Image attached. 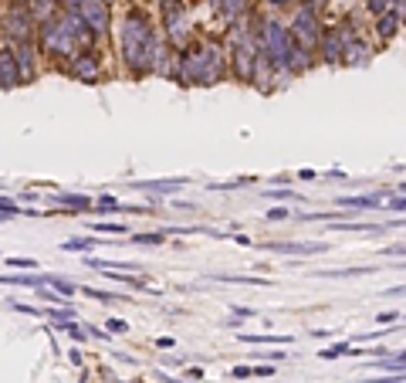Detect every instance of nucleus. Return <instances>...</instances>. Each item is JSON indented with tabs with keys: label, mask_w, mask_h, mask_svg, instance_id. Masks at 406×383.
<instances>
[{
	"label": "nucleus",
	"mask_w": 406,
	"mask_h": 383,
	"mask_svg": "<svg viewBox=\"0 0 406 383\" xmlns=\"http://www.w3.org/2000/svg\"><path fill=\"white\" fill-rule=\"evenodd\" d=\"M156 20L149 18V11L142 7H126L122 24H119V58L122 68L133 78L153 75V58H156Z\"/></svg>",
	"instance_id": "nucleus-1"
},
{
	"label": "nucleus",
	"mask_w": 406,
	"mask_h": 383,
	"mask_svg": "<svg viewBox=\"0 0 406 383\" xmlns=\"http://www.w3.org/2000/svg\"><path fill=\"white\" fill-rule=\"evenodd\" d=\"M227 75V55L217 41H194L176 51V82L180 85H217Z\"/></svg>",
	"instance_id": "nucleus-2"
},
{
	"label": "nucleus",
	"mask_w": 406,
	"mask_h": 383,
	"mask_svg": "<svg viewBox=\"0 0 406 383\" xmlns=\"http://www.w3.org/2000/svg\"><path fill=\"white\" fill-rule=\"evenodd\" d=\"M34 41H38V48H41V58H48V61H55V65H65V61L78 51L75 38L68 34V27L58 20V14L38 20V34H34Z\"/></svg>",
	"instance_id": "nucleus-3"
},
{
	"label": "nucleus",
	"mask_w": 406,
	"mask_h": 383,
	"mask_svg": "<svg viewBox=\"0 0 406 383\" xmlns=\"http://www.w3.org/2000/svg\"><path fill=\"white\" fill-rule=\"evenodd\" d=\"M38 34V18L31 7H20V4H4L0 11V38L4 44H14V41H31Z\"/></svg>",
	"instance_id": "nucleus-4"
},
{
	"label": "nucleus",
	"mask_w": 406,
	"mask_h": 383,
	"mask_svg": "<svg viewBox=\"0 0 406 383\" xmlns=\"http://www.w3.org/2000/svg\"><path fill=\"white\" fill-rule=\"evenodd\" d=\"M159 14L166 27V41L176 51H183L190 44V18H187V4L183 0H159Z\"/></svg>",
	"instance_id": "nucleus-5"
},
{
	"label": "nucleus",
	"mask_w": 406,
	"mask_h": 383,
	"mask_svg": "<svg viewBox=\"0 0 406 383\" xmlns=\"http://www.w3.org/2000/svg\"><path fill=\"white\" fill-rule=\"evenodd\" d=\"M291 38H295V44L298 48H305V51H315L318 48V38H322V20H318V11L311 7V4H302L298 11H295V18H291L288 24Z\"/></svg>",
	"instance_id": "nucleus-6"
},
{
	"label": "nucleus",
	"mask_w": 406,
	"mask_h": 383,
	"mask_svg": "<svg viewBox=\"0 0 406 383\" xmlns=\"http://www.w3.org/2000/svg\"><path fill=\"white\" fill-rule=\"evenodd\" d=\"M58 72L61 75H68V78H75V82L95 85V82H102V55H98V48L75 51L65 65H58Z\"/></svg>",
	"instance_id": "nucleus-7"
},
{
	"label": "nucleus",
	"mask_w": 406,
	"mask_h": 383,
	"mask_svg": "<svg viewBox=\"0 0 406 383\" xmlns=\"http://www.w3.org/2000/svg\"><path fill=\"white\" fill-rule=\"evenodd\" d=\"M11 48V55H14V65H18V75H20V85H31L41 72V48L38 41H14V44H7Z\"/></svg>",
	"instance_id": "nucleus-8"
},
{
	"label": "nucleus",
	"mask_w": 406,
	"mask_h": 383,
	"mask_svg": "<svg viewBox=\"0 0 406 383\" xmlns=\"http://www.w3.org/2000/svg\"><path fill=\"white\" fill-rule=\"evenodd\" d=\"M78 14L95 31L98 41L109 38V31H112V4H105V0H85V4L78 7Z\"/></svg>",
	"instance_id": "nucleus-9"
},
{
	"label": "nucleus",
	"mask_w": 406,
	"mask_h": 383,
	"mask_svg": "<svg viewBox=\"0 0 406 383\" xmlns=\"http://www.w3.org/2000/svg\"><path fill=\"white\" fill-rule=\"evenodd\" d=\"M349 38H352L349 24H339V27H322L318 51H322V58H325V65H339V61H342V51H346Z\"/></svg>",
	"instance_id": "nucleus-10"
},
{
	"label": "nucleus",
	"mask_w": 406,
	"mask_h": 383,
	"mask_svg": "<svg viewBox=\"0 0 406 383\" xmlns=\"http://www.w3.org/2000/svg\"><path fill=\"white\" fill-rule=\"evenodd\" d=\"M254 41H244V44H231V68H234V78L237 82H248L251 85L254 78Z\"/></svg>",
	"instance_id": "nucleus-11"
},
{
	"label": "nucleus",
	"mask_w": 406,
	"mask_h": 383,
	"mask_svg": "<svg viewBox=\"0 0 406 383\" xmlns=\"http://www.w3.org/2000/svg\"><path fill=\"white\" fill-rule=\"evenodd\" d=\"M264 251H274V254H291V258H305V254H322L329 245H311V241H268V245H257Z\"/></svg>",
	"instance_id": "nucleus-12"
},
{
	"label": "nucleus",
	"mask_w": 406,
	"mask_h": 383,
	"mask_svg": "<svg viewBox=\"0 0 406 383\" xmlns=\"http://www.w3.org/2000/svg\"><path fill=\"white\" fill-rule=\"evenodd\" d=\"M393 193L396 190H372V193H359V197H339V207H349V211H376V207H386Z\"/></svg>",
	"instance_id": "nucleus-13"
},
{
	"label": "nucleus",
	"mask_w": 406,
	"mask_h": 383,
	"mask_svg": "<svg viewBox=\"0 0 406 383\" xmlns=\"http://www.w3.org/2000/svg\"><path fill=\"white\" fill-rule=\"evenodd\" d=\"M55 207H61L65 214H78V211H88L95 200L92 197H85V193H72V190H55L51 197H48Z\"/></svg>",
	"instance_id": "nucleus-14"
},
{
	"label": "nucleus",
	"mask_w": 406,
	"mask_h": 383,
	"mask_svg": "<svg viewBox=\"0 0 406 383\" xmlns=\"http://www.w3.org/2000/svg\"><path fill=\"white\" fill-rule=\"evenodd\" d=\"M20 85V75H18V65H14V55L7 44H0V92H11Z\"/></svg>",
	"instance_id": "nucleus-15"
},
{
	"label": "nucleus",
	"mask_w": 406,
	"mask_h": 383,
	"mask_svg": "<svg viewBox=\"0 0 406 383\" xmlns=\"http://www.w3.org/2000/svg\"><path fill=\"white\" fill-rule=\"evenodd\" d=\"M190 180L187 176H176V180H135L133 187L142 193H156V197H166V193L180 190V187H187Z\"/></svg>",
	"instance_id": "nucleus-16"
},
{
	"label": "nucleus",
	"mask_w": 406,
	"mask_h": 383,
	"mask_svg": "<svg viewBox=\"0 0 406 383\" xmlns=\"http://www.w3.org/2000/svg\"><path fill=\"white\" fill-rule=\"evenodd\" d=\"M369 44H363V41L349 38L346 41V51H342V61H346L349 68H363V65H369Z\"/></svg>",
	"instance_id": "nucleus-17"
},
{
	"label": "nucleus",
	"mask_w": 406,
	"mask_h": 383,
	"mask_svg": "<svg viewBox=\"0 0 406 383\" xmlns=\"http://www.w3.org/2000/svg\"><path fill=\"white\" fill-rule=\"evenodd\" d=\"M48 282V275H41V271H34V275H0V285H14V288H38Z\"/></svg>",
	"instance_id": "nucleus-18"
},
{
	"label": "nucleus",
	"mask_w": 406,
	"mask_h": 383,
	"mask_svg": "<svg viewBox=\"0 0 406 383\" xmlns=\"http://www.w3.org/2000/svg\"><path fill=\"white\" fill-rule=\"evenodd\" d=\"M400 14H396V11H393V7H389L386 14H379V24H376V34H379V38L383 41H393L396 38V31H400Z\"/></svg>",
	"instance_id": "nucleus-19"
},
{
	"label": "nucleus",
	"mask_w": 406,
	"mask_h": 383,
	"mask_svg": "<svg viewBox=\"0 0 406 383\" xmlns=\"http://www.w3.org/2000/svg\"><path fill=\"white\" fill-rule=\"evenodd\" d=\"M98 245H105V241H98L95 234H92V238H68V241L61 245V251H68V254H88V251H95Z\"/></svg>",
	"instance_id": "nucleus-20"
},
{
	"label": "nucleus",
	"mask_w": 406,
	"mask_h": 383,
	"mask_svg": "<svg viewBox=\"0 0 406 383\" xmlns=\"http://www.w3.org/2000/svg\"><path fill=\"white\" fill-rule=\"evenodd\" d=\"M213 7L220 11V18L224 20H237V18L248 14V0H217Z\"/></svg>",
	"instance_id": "nucleus-21"
},
{
	"label": "nucleus",
	"mask_w": 406,
	"mask_h": 383,
	"mask_svg": "<svg viewBox=\"0 0 406 383\" xmlns=\"http://www.w3.org/2000/svg\"><path fill=\"white\" fill-rule=\"evenodd\" d=\"M207 278H213V282H234V285H271L268 278H257V275H224V271H213Z\"/></svg>",
	"instance_id": "nucleus-22"
},
{
	"label": "nucleus",
	"mask_w": 406,
	"mask_h": 383,
	"mask_svg": "<svg viewBox=\"0 0 406 383\" xmlns=\"http://www.w3.org/2000/svg\"><path fill=\"white\" fill-rule=\"evenodd\" d=\"M241 343H254V346H291V336H257V332H241Z\"/></svg>",
	"instance_id": "nucleus-23"
},
{
	"label": "nucleus",
	"mask_w": 406,
	"mask_h": 383,
	"mask_svg": "<svg viewBox=\"0 0 406 383\" xmlns=\"http://www.w3.org/2000/svg\"><path fill=\"white\" fill-rule=\"evenodd\" d=\"M78 292L88 299H98V302H126L129 299L126 292H105V288H78Z\"/></svg>",
	"instance_id": "nucleus-24"
},
{
	"label": "nucleus",
	"mask_w": 406,
	"mask_h": 383,
	"mask_svg": "<svg viewBox=\"0 0 406 383\" xmlns=\"http://www.w3.org/2000/svg\"><path fill=\"white\" fill-rule=\"evenodd\" d=\"M44 285H51V288H55V292L61 295V299H72V295L78 292L75 282H68V278H61V275H48V282H44Z\"/></svg>",
	"instance_id": "nucleus-25"
},
{
	"label": "nucleus",
	"mask_w": 406,
	"mask_h": 383,
	"mask_svg": "<svg viewBox=\"0 0 406 383\" xmlns=\"http://www.w3.org/2000/svg\"><path fill=\"white\" fill-rule=\"evenodd\" d=\"M376 268H332V271H315L318 278H356V275H372Z\"/></svg>",
	"instance_id": "nucleus-26"
},
{
	"label": "nucleus",
	"mask_w": 406,
	"mask_h": 383,
	"mask_svg": "<svg viewBox=\"0 0 406 383\" xmlns=\"http://www.w3.org/2000/svg\"><path fill=\"white\" fill-rule=\"evenodd\" d=\"M88 228L92 234H119V238L126 234V224H119V221H92Z\"/></svg>",
	"instance_id": "nucleus-27"
},
{
	"label": "nucleus",
	"mask_w": 406,
	"mask_h": 383,
	"mask_svg": "<svg viewBox=\"0 0 406 383\" xmlns=\"http://www.w3.org/2000/svg\"><path fill=\"white\" fill-rule=\"evenodd\" d=\"M170 234L166 231H153V234H133V245H146V248H156V245H163Z\"/></svg>",
	"instance_id": "nucleus-28"
},
{
	"label": "nucleus",
	"mask_w": 406,
	"mask_h": 383,
	"mask_svg": "<svg viewBox=\"0 0 406 383\" xmlns=\"http://www.w3.org/2000/svg\"><path fill=\"white\" fill-rule=\"evenodd\" d=\"M0 214H7V217H27V207H20L14 197H0Z\"/></svg>",
	"instance_id": "nucleus-29"
},
{
	"label": "nucleus",
	"mask_w": 406,
	"mask_h": 383,
	"mask_svg": "<svg viewBox=\"0 0 406 383\" xmlns=\"http://www.w3.org/2000/svg\"><path fill=\"white\" fill-rule=\"evenodd\" d=\"M346 353H349V343H335V346H325L318 356H322V360H339V356H346Z\"/></svg>",
	"instance_id": "nucleus-30"
},
{
	"label": "nucleus",
	"mask_w": 406,
	"mask_h": 383,
	"mask_svg": "<svg viewBox=\"0 0 406 383\" xmlns=\"http://www.w3.org/2000/svg\"><path fill=\"white\" fill-rule=\"evenodd\" d=\"M105 332H109V336H126V332H129V323H126V319H109V323H105Z\"/></svg>",
	"instance_id": "nucleus-31"
},
{
	"label": "nucleus",
	"mask_w": 406,
	"mask_h": 383,
	"mask_svg": "<svg viewBox=\"0 0 406 383\" xmlns=\"http://www.w3.org/2000/svg\"><path fill=\"white\" fill-rule=\"evenodd\" d=\"M7 268L31 271V268H38V261H34V258H7Z\"/></svg>",
	"instance_id": "nucleus-32"
},
{
	"label": "nucleus",
	"mask_w": 406,
	"mask_h": 383,
	"mask_svg": "<svg viewBox=\"0 0 406 383\" xmlns=\"http://www.w3.org/2000/svg\"><path fill=\"white\" fill-rule=\"evenodd\" d=\"M7 306L14 309V312H24V316H34V319H44V316H41V309H34V306H24V302H14V299H11Z\"/></svg>",
	"instance_id": "nucleus-33"
},
{
	"label": "nucleus",
	"mask_w": 406,
	"mask_h": 383,
	"mask_svg": "<svg viewBox=\"0 0 406 383\" xmlns=\"http://www.w3.org/2000/svg\"><path fill=\"white\" fill-rule=\"evenodd\" d=\"M366 11L379 18V14H386V11H389V0H366Z\"/></svg>",
	"instance_id": "nucleus-34"
},
{
	"label": "nucleus",
	"mask_w": 406,
	"mask_h": 383,
	"mask_svg": "<svg viewBox=\"0 0 406 383\" xmlns=\"http://www.w3.org/2000/svg\"><path fill=\"white\" fill-rule=\"evenodd\" d=\"M65 332H68V336H72V339H75V343H81V339H85V336H88V332H85V329L78 326V323H68V326H65Z\"/></svg>",
	"instance_id": "nucleus-35"
},
{
	"label": "nucleus",
	"mask_w": 406,
	"mask_h": 383,
	"mask_svg": "<svg viewBox=\"0 0 406 383\" xmlns=\"http://www.w3.org/2000/svg\"><path fill=\"white\" fill-rule=\"evenodd\" d=\"M386 211H406V193H400V197L393 193V197H389V204H386Z\"/></svg>",
	"instance_id": "nucleus-36"
},
{
	"label": "nucleus",
	"mask_w": 406,
	"mask_h": 383,
	"mask_svg": "<svg viewBox=\"0 0 406 383\" xmlns=\"http://www.w3.org/2000/svg\"><path fill=\"white\" fill-rule=\"evenodd\" d=\"M383 258H406V245H389V248H383Z\"/></svg>",
	"instance_id": "nucleus-37"
},
{
	"label": "nucleus",
	"mask_w": 406,
	"mask_h": 383,
	"mask_svg": "<svg viewBox=\"0 0 406 383\" xmlns=\"http://www.w3.org/2000/svg\"><path fill=\"white\" fill-rule=\"evenodd\" d=\"M291 211L288 207H274V211H268V221H288Z\"/></svg>",
	"instance_id": "nucleus-38"
},
{
	"label": "nucleus",
	"mask_w": 406,
	"mask_h": 383,
	"mask_svg": "<svg viewBox=\"0 0 406 383\" xmlns=\"http://www.w3.org/2000/svg\"><path fill=\"white\" fill-rule=\"evenodd\" d=\"M231 377H237V380H244V377H254V366H234Z\"/></svg>",
	"instance_id": "nucleus-39"
},
{
	"label": "nucleus",
	"mask_w": 406,
	"mask_h": 383,
	"mask_svg": "<svg viewBox=\"0 0 406 383\" xmlns=\"http://www.w3.org/2000/svg\"><path fill=\"white\" fill-rule=\"evenodd\" d=\"M14 200H18V204H31V200H38V190H20Z\"/></svg>",
	"instance_id": "nucleus-40"
},
{
	"label": "nucleus",
	"mask_w": 406,
	"mask_h": 383,
	"mask_svg": "<svg viewBox=\"0 0 406 383\" xmlns=\"http://www.w3.org/2000/svg\"><path fill=\"white\" fill-rule=\"evenodd\" d=\"M88 336H92V339H98V343H105V339H112V336H109L105 329H95V326H88Z\"/></svg>",
	"instance_id": "nucleus-41"
},
{
	"label": "nucleus",
	"mask_w": 406,
	"mask_h": 383,
	"mask_svg": "<svg viewBox=\"0 0 406 383\" xmlns=\"http://www.w3.org/2000/svg\"><path fill=\"white\" fill-rule=\"evenodd\" d=\"M254 356H257V360H274V363H278V360H288V353H254Z\"/></svg>",
	"instance_id": "nucleus-42"
},
{
	"label": "nucleus",
	"mask_w": 406,
	"mask_h": 383,
	"mask_svg": "<svg viewBox=\"0 0 406 383\" xmlns=\"http://www.w3.org/2000/svg\"><path fill=\"white\" fill-rule=\"evenodd\" d=\"M268 197H278V200H295L298 193H291V190H264Z\"/></svg>",
	"instance_id": "nucleus-43"
},
{
	"label": "nucleus",
	"mask_w": 406,
	"mask_h": 383,
	"mask_svg": "<svg viewBox=\"0 0 406 383\" xmlns=\"http://www.w3.org/2000/svg\"><path fill=\"white\" fill-rule=\"evenodd\" d=\"M183 380H203V370H200V366H190V370L183 373Z\"/></svg>",
	"instance_id": "nucleus-44"
},
{
	"label": "nucleus",
	"mask_w": 406,
	"mask_h": 383,
	"mask_svg": "<svg viewBox=\"0 0 406 383\" xmlns=\"http://www.w3.org/2000/svg\"><path fill=\"white\" fill-rule=\"evenodd\" d=\"M173 339H170V336H159V339H156V349H173Z\"/></svg>",
	"instance_id": "nucleus-45"
},
{
	"label": "nucleus",
	"mask_w": 406,
	"mask_h": 383,
	"mask_svg": "<svg viewBox=\"0 0 406 383\" xmlns=\"http://www.w3.org/2000/svg\"><path fill=\"white\" fill-rule=\"evenodd\" d=\"M376 323H400V316H396V312H379Z\"/></svg>",
	"instance_id": "nucleus-46"
},
{
	"label": "nucleus",
	"mask_w": 406,
	"mask_h": 383,
	"mask_svg": "<svg viewBox=\"0 0 406 383\" xmlns=\"http://www.w3.org/2000/svg\"><path fill=\"white\" fill-rule=\"evenodd\" d=\"M254 377H274V366H254Z\"/></svg>",
	"instance_id": "nucleus-47"
},
{
	"label": "nucleus",
	"mask_w": 406,
	"mask_h": 383,
	"mask_svg": "<svg viewBox=\"0 0 406 383\" xmlns=\"http://www.w3.org/2000/svg\"><path fill=\"white\" fill-rule=\"evenodd\" d=\"M393 295H406V285H396V288H389V292H386V299H393Z\"/></svg>",
	"instance_id": "nucleus-48"
},
{
	"label": "nucleus",
	"mask_w": 406,
	"mask_h": 383,
	"mask_svg": "<svg viewBox=\"0 0 406 383\" xmlns=\"http://www.w3.org/2000/svg\"><path fill=\"white\" fill-rule=\"evenodd\" d=\"M68 360H72L75 366H81V353H78V349H72V353H68Z\"/></svg>",
	"instance_id": "nucleus-49"
},
{
	"label": "nucleus",
	"mask_w": 406,
	"mask_h": 383,
	"mask_svg": "<svg viewBox=\"0 0 406 383\" xmlns=\"http://www.w3.org/2000/svg\"><path fill=\"white\" fill-rule=\"evenodd\" d=\"M311 7H315V11H322V7H329V0H309Z\"/></svg>",
	"instance_id": "nucleus-50"
},
{
	"label": "nucleus",
	"mask_w": 406,
	"mask_h": 383,
	"mask_svg": "<svg viewBox=\"0 0 406 383\" xmlns=\"http://www.w3.org/2000/svg\"><path fill=\"white\" fill-rule=\"evenodd\" d=\"M291 0H271V7H288Z\"/></svg>",
	"instance_id": "nucleus-51"
},
{
	"label": "nucleus",
	"mask_w": 406,
	"mask_h": 383,
	"mask_svg": "<svg viewBox=\"0 0 406 383\" xmlns=\"http://www.w3.org/2000/svg\"><path fill=\"white\" fill-rule=\"evenodd\" d=\"M4 4H20V7H31V0H4Z\"/></svg>",
	"instance_id": "nucleus-52"
},
{
	"label": "nucleus",
	"mask_w": 406,
	"mask_h": 383,
	"mask_svg": "<svg viewBox=\"0 0 406 383\" xmlns=\"http://www.w3.org/2000/svg\"><path fill=\"white\" fill-rule=\"evenodd\" d=\"M396 193H406V183H400V187H396Z\"/></svg>",
	"instance_id": "nucleus-53"
},
{
	"label": "nucleus",
	"mask_w": 406,
	"mask_h": 383,
	"mask_svg": "<svg viewBox=\"0 0 406 383\" xmlns=\"http://www.w3.org/2000/svg\"><path fill=\"white\" fill-rule=\"evenodd\" d=\"M105 4H112V0H105Z\"/></svg>",
	"instance_id": "nucleus-54"
},
{
	"label": "nucleus",
	"mask_w": 406,
	"mask_h": 383,
	"mask_svg": "<svg viewBox=\"0 0 406 383\" xmlns=\"http://www.w3.org/2000/svg\"><path fill=\"white\" fill-rule=\"evenodd\" d=\"M183 4H190V0H183Z\"/></svg>",
	"instance_id": "nucleus-55"
},
{
	"label": "nucleus",
	"mask_w": 406,
	"mask_h": 383,
	"mask_svg": "<svg viewBox=\"0 0 406 383\" xmlns=\"http://www.w3.org/2000/svg\"><path fill=\"white\" fill-rule=\"evenodd\" d=\"M210 4H217V0H210Z\"/></svg>",
	"instance_id": "nucleus-56"
},
{
	"label": "nucleus",
	"mask_w": 406,
	"mask_h": 383,
	"mask_svg": "<svg viewBox=\"0 0 406 383\" xmlns=\"http://www.w3.org/2000/svg\"><path fill=\"white\" fill-rule=\"evenodd\" d=\"M0 44H4V38H0Z\"/></svg>",
	"instance_id": "nucleus-57"
}]
</instances>
